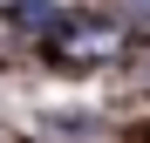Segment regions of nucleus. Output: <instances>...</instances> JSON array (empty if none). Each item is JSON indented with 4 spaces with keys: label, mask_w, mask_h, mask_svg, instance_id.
Wrapping results in <instances>:
<instances>
[{
    "label": "nucleus",
    "mask_w": 150,
    "mask_h": 143,
    "mask_svg": "<svg viewBox=\"0 0 150 143\" xmlns=\"http://www.w3.org/2000/svg\"><path fill=\"white\" fill-rule=\"evenodd\" d=\"M48 48H55L68 68H96V61H109L123 48V27H109V20H62V27L48 34Z\"/></svg>",
    "instance_id": "obj_1"
}]
</instances>
